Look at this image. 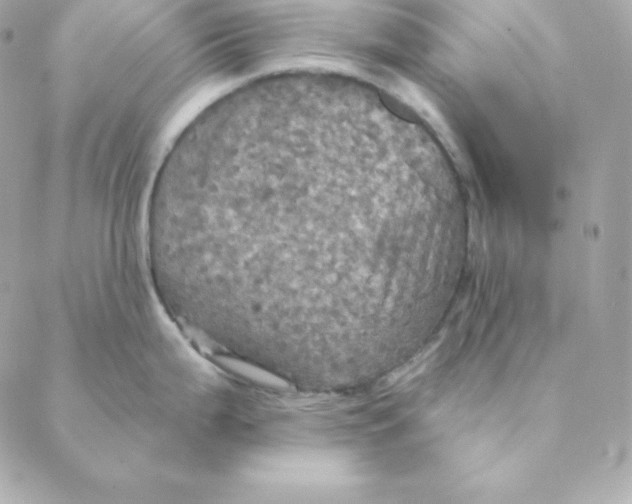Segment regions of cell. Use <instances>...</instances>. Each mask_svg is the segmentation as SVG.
Masks as SVG:
<instances>
[{
    "instance_id": "obj_1",
    "label": "cell",
    "mask_w": 632,
    "mask_h": 504,
    "mask_svg": "<svg viewBox=\"0 0 632 504\" xmlns=\"http://www.w3.org/2000/svg\"><path fill=\"white\" fill-rule=\"evenodd\" d=\"M353 142L264 128L219 161L173 274L242 313L347 308L383 242L365 222Z\"/></svg>"
}]
</instances>
